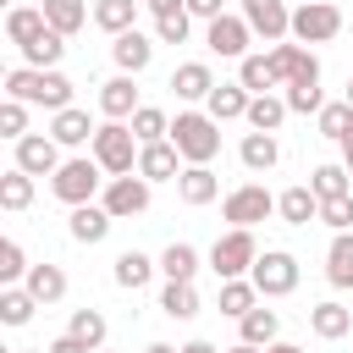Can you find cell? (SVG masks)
I'll use <instances>...</instances> for the list:
<instances>
[{
  "mask_svg": "<svg viewBox=\"0 0 353 353\" xmlns=\"http://www.w3.org/2000/svg\"><path fill=\"white\" fill-rule=\"evenodd\" d=\"M6 99L44 105L55 116V110H72V77L66 72H39V66H11L6 72Z\"/></svg>",
  "mask_w": 353,
  "mask_h": 353,
  "instance_id": "6da1fadb",
  "label": "cell"
},
{
  "mask_svg": "<svg viewBox=\"0 0 353 353\" xmlns=\"http://www.w3.org/2000/svg\"><path fill=\"white\" fill-rule=\"evenodd\" d=\"M171 143H176L182 165H210V160L221 154V121H215L210 110H176Z\"/></svg>",
  "mask_w": 353,
  "mask_h": 353,
  "instance_id": "7a4b0ae2",
  "label": "cell"
},
{
  "mask_svg": "<svg viewBox=\"0 0 353 353\" xmlns=\"http://www.w3.org/2000/svg\"><path fill=\"white\" fill-rule=\"evenodd\" d=\"M105 165L94 160V154H72V160H61V171L50 176V193L66 204V210H77V204H94L99 193H105Z\"/></svg>",
  "mask_w": 353,
  "mask_h": 353,
  "instance_id": "3957f363",
  "label": "cell"
},
{
  "mask_svg": "<svg viewBox=\"0 0 353 353\" xmlns=\"http://www.w3.org/2000/svg\"><path fill=\"white\" fill-rule=\"evenodd\" d=\"M138 138H132V127L127 121H99V132H94V143H88V154L105 165V176H132L138 171Z\"/></svg>",
  "mask_w": 353,
  "mask_h": 353,
  "instance_id": "277c9868",
  "label": "cell"
},
{
  "mask_svg": "<svg viewBox=\"0 0 353 353\" xmlns=\"http://www.w3.org/2000/svg\"><path fill=\"white\" fill-rule=\"evenodd\" d=\"M254 259H259V243H254V232H243V226H232V232H221V237L210 243V270H215L221 281L248 276Z\"/></svg>",
  "mask_w": 353,
  "mask_h": 353,
  "instance_id": "5b68a950",
  "label": "cell"
},
{
  "mask_svg": "<svg viewBox=\"0 0 353 353\" xmlns=\"http://www.w3.org/2000/svg\"><path fill=\"white\" fill-rule=\"evenodd\" d=\"M221 215H226L232 226L254 232L259 221H270V215H276V193H270L265 182H243V188H232V193L221 199Z\"/></svg>",
  "mask_w": 353,
  "mask_h": 353,
  "instance_id": "8992f818",
  "label": "cell"
},
{
  "mask_svg": "<svg viewBox=\"0 0 353 353\" xmlns=\"http://www.w3.org/2000/svg\"><path fill=\"white\" fill-rule=\"evenodd\" d=\"M248 281L259 287V298H287V292H298V259H292L287 248H265V254L254 259Z\"/></svg>",
  "mask_w": 353,
  "mask_h": 353,
  "instance_id": "52a82bcc",
  "label": "cell"
},
{
  "mask_svg": "<svg viewBox=\"0 0 353 353\" xmlns=\"http://www.w3.org/2000/svg\"><path fill=\"white\" fill-rule=\"evenodd\" d=\"M342 33V11L331 0H309V6H292V39L298 44H331Z\"/></svg>",
  "mask_w": 353,
  "mask_h": 353,
  "instance_id": "ba28073f",
  "label": "cell"
},
{
  "mask_svg": "<svg viewBox=\"0 0 353 353\" xmlns=\"http://www.w3.org/2000/svg\"><path fill=\"white\" fill-rule=\"evenodd\" d=\"M265 55H270V72H276L281 88H292V83H320V61L309 55V44L281 39V44H270Z\"/></svg>",
  "mask_w": 353,
  "mask_h": 353,
  "instance_id": "9c48e42d",
  "label": "cell"
},
{
  "mask_svg": "<svg viewBox=\"0 0 353 353\" xmlns=\"http://www.w3.org/2000/svg\"><path fill=\"white\" fill-rule=\"evenodd\" d=\"M204 44H210V55H221V61H243V55H254V50H248V44H254V28H248V17L226 11V17H215V22L204 28Z\"/></svg>",
  "mask_w": 353,
  "mask_h": 353,
  "instance_id": "30bf717a",
  "label": "cell"
},
{
  "mask_svg": "<svg viewBox=\"0 0 353 353\" xmlns=\"http://www.w3.org/2000/svg\"><path fill=\"white\" fill-rule=\"evenodd\" d=\"M11 165L28 176H55L61 171V143L50 132H28L22 143H11Z\"/></svg>",
  "mask_w": 353,
  "mask_h": 353,
  "instance_id": "8fae6325",
  "label": "cell"
},
{
  "mask_svg": "<svg viewBox=\"0 0 353 353\" xmlns=\"http://www.w3.org/2000/svg\"><path fill=\"white\" fill-rule=\"evenodd\" d=\"M149 188H154V182H143L138 171H132V176H110L105 193H99V204H105L116 221H132V215L149 210Z\"/></svg>",
  "mask_w": 353,
  "mask_h": 353,
  "instance_id": "7c38bea8",
  "label": "cell"
},
{
  "mask_svg": "<svg viewBox=\"0 0 353 353\" xmlns=\"http://www.w3.org/2000/svg\"><path fill=\"white\" fill-rule=\"evenodd\" d=\"M243 17H248V28H254V39H265V44L292 39V11H287V0H243Z\"/></svg>",
  "mask_w": 353,
  "mask_h": 353,
  "instance_id": "4fadbf2b",
  "label": "cell"
},
{
  "mask_svg": "<svg viewBox=\"0 0 353 353\" xmlns=\"http://www.w3.org/2000/svg\"><path fill=\"white\" fill-rule=\"evenodd\" d=\"M110 226H116V215H110L105 204H77V210L66 215V232H72V243H83V248L105 243V237H110Z\"/></svg>",
  "mask_w": 353,
  "mask_h": 353,
  "instance_id": "5bb4252c",
  "label": "cell"
},
{
  "mask_svg": "<svg viewBox=\"0 0 353 353\" xmlns=\"http://www.w3.org/2000/svg\"><path fill=\"white\" fill-rule=\"evenodd\" d=\"M99 110H105V121H132L138 116V83L127 72H116L110 83H99Z\"/></svg>",
  "mask_w": 353,
  "mask_h": 353,
  "instance_id": "9a60e30c",
  "label": "cell"
},
{
  "mask_svg": "<svg viewBox=\"0 0 353 353\" xmlns=\"http://www.w3.org/2000/svg\"><path fill=\"white\" fill-rule=\"evenodd\" d=\"M138 176H143V182H176V176H182L176 143H171V138H165V143H143V149H138Z\"/></svg>",
  "mask_w": 353,
  "mask_h": 353,
  "instance_id": "2e32d148",
  "label": "cell"
},
{
  "mask_svg": "<svg viewBox=\"0 0 353 353\" xmlns=\"http://www.w3.org/2000/svg\"><path fill=\"white\" fill-rule=\"evenodd\" d=\"M176 199L193 204V210H204V204L221 199V176H215L210 165H182V176H176Z\"/></svg>",
  "mask_w": 353,
  "mask_h": 353,
  "instance_id": "e0dca14e",
  "label": "cell"
},
{
  "mask_svg": "<svg viewBox=\"0 0 353 353\" xmlns=\"http://www.w3.org/2000/svg\"><path fill=\"white\" fill-rule=\"evenodd\" d=\"M110 61H116V66H121L127 77H138V72H143V66L154 61V39L132 28V33H121V39H110Z\"/></svg>",
  "mask_w": 353,
  "mask_h": 353,
  "instance_id": "ac0fdd59",
  "label": "cell"
},
{
  "mask_svg": "<svg viewBox=\"0 0 353 353\" xmlns=\"http://www.w3.org/2000/svg\"><path fill=\"white\" fill-rule=\"evenodd\" d=\"M171 88H176V99H188V105L210 99V94H215V72H210V61H182V66L171 72Z\"/></svg>",
  "mask_w": 353,
  "mask_h": 353,
  "instance_id": "d6986e66",
  "label": "cell"
},
{
  "mask_svg": "<svg viewBox=\"0 0 353 353\" xmlns=\"http://www.w3.org/2000/svg\"><path fill=\"white\" fill-rule=\"evenodd\" d=\"M94 132H99V127H94V121H88V110H77V105L50 116V138H55L61 149H83V143H94Z\"/></svg>",
  "mask_w": 353,
  "mask_h": 353,
  "instance_id": "ffe728a7",
  "label": "cell"
},
{
  "mask_svg": "<svg viewBox=\"0 0 353 353\" xmlns=\"http://www.w3.org/2000/svg\"><path fill=\"white\" fill-rule=\"evenodd\" d=\"M237 342H248V347H270V342H281V314L265 309V303H254V309L237 320Z\"/></svg>",
  "mask_w": 353,
  "mask_h": 353,
  "instance_id": "44dd1931",
  "label": "cell"
},
{
  "mask_svg": "<svg viewBox=\"0 0 353 353\" xmlns=\"http://www.w3.org/2000/svg\"><path fill=\"white\" fill-rule=\"evenodd\" d=\"M44 33H50V22H44V11H39V6H11V11H6V39H11L17 50L39 44Z\"/></svg>",
  "mask_w": 353,
  "mask_h": 353,
  "instance_id": "7402d4cb",
  "label": "cell"
},
{
  "mask_svg": "<svg viewBox=\"0 0 353 353\" xmlns=\"http://www.w3.org/2000/svg\"><path fill=\"white\" fill-rule=\"evenodd\" d=\"M276 215H281L287 226H309V221H320V199H314V188L298 182V188L276 193Z\"/></svg>",
  "mask_w": 353,
  "mask_h": 353,
  "instance_id": "603a6c76",
  "label": "cell"
},
{
  "mask_svg": "<svg viewBox=\"0 0 353 353\" xmlns=\"http://www.w3.org/2000/svg\"><path fill=\"white\" fill-rule=\"evenodd\" d=\"M309 331H314L320 342H342V336L353 331V309H342L336 298H325V303L309 309Z\"/></svg>",
  "mask_w": 353,
  "mask_h": 353,
  "instance_id": "cb8c5ba5",
  "label": "cell"
},
{
  "mask_svg": "<svg viewBox=\"0 0 353 353\" xmlns=\"http://www.w3.org/2000/svg\"><path fill=\"white\" fill-rule=\"evenodd\" d=\"M138 6L143 0H94V28L110 33V39H121V33L138 28Z\"/></svg>",
  "mask_w": 353,
  "mask_h": 353,
  "instance_id": "d4e9b609",
  "label": "cell"
},
{
  "mask_svg": "<svg viewBox=\"0 0 353 353\" xmlns=\"http://www.w3.org/2000/svg\"><path fill=\"white\" fill-rule=\"evenodd\" d=\"M39 11H44V22H50L61 39H72L77 28L94 22V6H83V0H39Z\"/></svg>",
  "mask_w": 353,
  "mask_h": 353,
  "instance_id": "484cf974",
  "label": "cell"
},
{
  "mask_svg": "<svg viewBox=\"0 0 353 353\" xmlns=\"http://www.w3.org/2000/svg\"><path fill=\"white\" fill-rule=\"evenodd\" d=\"M248 105H254V94H248L243 83H215V94L204 99V110H210L215 121H243Z\"/></svg>",
  "mask_w": 353,
  "mask_h": 353,
  "instance_id": "4316f807",
  "label": "cell"
},
{
  "mask_svg": "<svg viewBox=\"0 0 353 353\" xmlns=\"http://www.w3.org/2000/svg\"><path fill=\"white\" fill-rule=\"evenodd\" d=\"M237 160L259 176V171H270L276 160H281V143H276V132H243V143H237Z\"/></svg>",
  "mask_w": 353,
  "mask_h": 353,
  "instance_id": "83f0119b",
  "label": "cell"
},
{
  "mask_svg": "<svg viewBox=\"0 0 353 353\" xmlns=\"http://www.w3.org/2000/svg\"><path fill=\"white\" fill-rule=\"evenodd\" d=\"M160 270V259H149V254H138V248H121L116 254V287H127V292H138V287H149V276Z\"/></svg>",
  "mask_w": 353,
  "mask_h": 353,
  "instance_id": "f1b7e54d",
  "label": "cell"
},
{
  "mask_svg": "<svg viewBox=\"0 0 353 353\" xmlns=\"http://www.w3.org/2000/svg\"><path fill=\"white\" fill-rule=\"evenodd\" d=\"M325 281H331L336 292L353 287V232H336V237H331V248H325Z\"/></svg>",
  "mask_w": 353,
  "mask_h": 353,
  "instance_id": "f546056e",
  "label": "cell"
},
{
  "mask_svg": "<svg viewBox=\"0 0 353 353\" xmlns=\"http://www.w3.org/2000/svg\"><path fill=\"white\" fill-rule=\"evenodd\" d=\"M287 116H292V110H287V99H281V94H254V105H248V116H243V121H248V132H276Z\"/></svg>",
  "mask_w": 353,
  "mask_h": 353,
  "instance_id": "4dcf8cb0",
  "label": "cell"
},
{
  "mask_svg": "<svg viewBox=\"0 0 353 353\" xmlns=\"http://www.w3.org/2000/svg\"><path fill=\"white\" fill-rule=\"evenodd\" d=\"M22 287H28L39 303H61V298H66V270L44 259V265H33V270H28V281H22Z\"/></svg>",
  "mask_w": 353,
  "mask_h": 353,
  "instance_id": "1f68e13d",
  "label": "cell"
},
{
  "mask_svg": "<svg viewBox=\"0 0 353 353\" xmlns=\"http://www.w3.org/2000/svg\"><path fill=\"white\" fill-rule=\"evenodd\" d=\"M237 83H243L248 94H276V88H281V83H276V72H270V55H265V50L237 61Z\"/></svg>",
  "mask_w": 353,
  "mask_h": 353,
  "instance_id": "d6a6232c",
  "label": "cell"
},
{
  "mask_svg": "<svg viewBox=\"0 0 353 353\" xmlns=\"http://www.w3.org/2000/svg\"><path fill=\"white\" fill-rule=\"evenodd\" d=\"M160 276H165V281H193V276H199V248H193V243H165Z\"/></svg>",
  "mask_w": 353,
  "mask_h": 353,
  "instance_id": "836d02e7",
  "label": "cell"
},
{
  "mask_svg": "<svg viewBox=\"0 0 353 353\" xmlns=\"http://www.w3.org/2000/svg\"><path fill=\"white\" fill-rule=\"evenodd\" d=\"M254 303H259V287H254L248 276H237V281H221V298H215V309H221V314L243 320V314H248Z\"/></svg>",
  "mask_w": 353,
  "mask_h": 353,
  "instance_id": "e575fe53",
  "label": "cell"
},
{
  "mask_svg": "<svg viewBox=\"0 0 353 353\" xmlns=\"http://www.w3.org/2000/svg\"><path fill=\"white\" fill-rule=\"evenodd\" d=\"M160 314L193 320V314H199V287H193V281H165V287H160Z\"/></svg>",
  "mask_w": 353,
  "mask_h": 353,
  "instance_id": "d590c367",
  "label": "cell"
},
{
  "mask_svg": "<svg viewBox=\"0 0 353 353\" xmlns=\"http://www.w3.org/2000/svg\"><path fill=\"white\" fill-rule=\"evenodd\" d=\"M66 336H77L83 347H105V336H110V320L99 314V309H72V325H66Z\"/></svg>",
  "mask_w": 353,
  "mask_h": 353,
  "instance_id": "8d00e7d4",
  "label": "cell"
},
{
  "mask_svg": "<svg viewBox=\"0 0 353 353\" xmlns=\"http://www.w3.org/2000/svg\"><path fill=\"white\" fill-rule=\"evenodd\" d=\"M127 127H132L138 143H165V138H171V116H165L160 105H138V116H132Z\"/></svg>",
  "mask_w": 353,
  "mask_h": 353,
  "instance_id": "74e56055",
  "label": "cell"
},
{
  "mask_svg": "<svg viewBox=\"0 0 353 353\" xmlns=\"http://www.w3.org/2000/svg\"><path fill=\"white\" fill-rule=\"evenodd\" d=\"M309 188H314V199L325 204V199H342V193H353V176H347V165H314L309 171Z\"/></svg>",
  "mask_w": 353,
  "mask_h": 353,
  "instance_id": "f35d334b",
  "label": "cell"
},
{
  "mask_svg": "<svg viewBox=\"0 0 353 353\" xmlns=\"http://www.w3.org/2000/svg\"><path fill=\"white\" fill-rule=\"evenodd\" d=\"M61 55H66V39L50 28L39 44H28V50H22V66H39V72H61Z\"/></svg>",
  "mask_w": 353,
  "mask_h": 353,
  "instance_id": "ab89813d",
  "label": "cell"
},
{
  "mask_svg": "<svg viewBox=\"0 0 353 353\" xmlns=\"http://www.w3.org/2000/svg\"><path fill=\"white\" fill-rule=\"evenodd\" d=\"M28 204H33V176L11 165V171L0 176V210H11V215H22Z\"/></svg>",
  "mask_w": 353,
  "mask_h": 353,
  "instance_id": "60d3db41",
  "label": "cell"
},
{
  "mask_svg": "<svg viewBox=\"0 0 353 353\" xmlns=\"http://www.w3.org/2000/svg\"><path fill=\"white\" fill-rule=\"evenodd\" d=\"M39 309V298L28 287H0V325H28Z\"/></svg>",
  "mask_w": 353,
  "mask_h": 353,
  "instance_id": "b9f144b4",
  "label": "cell"
},
{
  "mask_svg": "<svg viewBox=\"0 0 353 353\" xmlns=\"http://www.w3.org/2000/svg\"><path fill=\"white\" fill-rule=\"evenodd\" d=\"M314 127H320V138L342 143V138L353 132V105H347V99H325V110L314 116Z\"/></svg>",
  "mask_w": 353,
  "mask_h": 353,
  "instance_id": "7bdbcfd3",
  "label": "cell"
},
{
  "mask_svg": "<svg viewBox=\"0 0 353 353\" xmlns=\"http://www.w3.org/2000/svg\"><path fill=\"white\" fill-rule=\"evenodd\" d=\"M28 270H33V265H28L22 243H17V237H6V243H0V287H22V281H28Z\"/></svg>",
  "mask_w": 353,
  "mask_h": 353,
  "instance_id": "ee69618b",
  "label": "cell"
},
{
  "mask_svg": "<svg viewBox=\"0 0 353 353\" xmlns=\"http://www.w3.org/2000/svg\"><path fill=\"white\" fill-rule=\"evenodd\" d=\"M281 99H287V110H292V116H320V110H325V94H320V83H292Z\"/></svg>",
  "mask_w": 353,
  "mask_h": 353,
  "instance_id": "f6af8a7d",
  "label": "cell"
},
{
  "mask_svg": "<svg viewBox=\"0 0 353 353\" xmlns=\"http://www.w3.org/2000/svg\"><path fill=\"white\" fill-rule=\"evenodd\" d=\"M0 138H11V143L28 138V105L22 99H0Z\"/></svg>",
  "mask_w": 353,
  "mask_h": 353,
  "instance_id": "bcb514c9",
  "label": "cell"
},
{
  "mask_svg": "<svg viewBox=\"0 0 353 353\" xmlns=\"http://www.w3.org/2000/svg\"><path fill=\"white\" fill-rule=\"evenodd\" d=\"M188 33H193V17H188V11H171V17H154V39H160V44H182Z\"/></svg>",
  "mask_w": 353,
  "mask_h": 353,
  "instance_id": "7dc6e473",
  "label": "cell"
},
{
  "mask_svg": "<svg viewBox=\"0 0 353 353\" xmlns=\"http://www.w3.org/2000/svg\"><path fill=\"white\" fill-rule=\"evenodd\" d=\"M320 221H325L331 232H353V193H342V199H325V204H320Z\"/></svg>",
  "mask_w": 353,
  "mask_h": 353,
  "instance_id": "c3c4849f",
  "label": "cell"
},
{
  "mask_svg": "<svg viewBox=\"0 0 353 353\" xmlns=\"http://www.w3.org/2000/svg\"><path fill=\"white\" fill-rule=\"evenodd\" d=\"M188 17H199V22L210 28L215 17H226V0H188Z\"/></svg>",
  "mask_w": 353,
  "mask_h": 353,
  "instance_id": "681fc988",
  "label": "cell"
},
{
  "mask_svg": "<svg viewBox=\"0 0 353 353\" xmlns=\"http://www.w3.org/2000/svg\"><path fill=\"white\" fill-rule=\"evenodd\" d=\"M44 353H94V347H83V342H77V336H55V342H50V347H44Z\"/></svg>",
  "mask_w": 353,
  "mask_h": 353,
  "instance_id": "f907efd6",
  "label": "cell"
},
{
  "mask_svg": "<svg viewBox=\"0 0 353 353\" xmlns=\"http://www.w3.org/2000/svg\"><path fill=\"white\" fill-rule=\"evenodd\" d=\"M149 17H171V11H188V0H143Z\"/></svg>",
  "mask_w": 353,
  "mask_h": 353,
  "instance_id": "816d5d0a",
  "label": "cell"
},
{
  "mask_svg": "<svg viewBox=\"0 0 353 353\" xmlns=\"http://www.w3.org/2000/svg\"><path fill=\"white\" fill-rule=\"evenodd\" d=\"M176 353H221V347H215V342H182Z\"/></svg>",
  "mask_w": 353,
  "mask_h": 353,
  "instance_id": "f5cc1de1",
  "label": "cell"
},
{
  "mask_svg": "<svg viewBox=\"0 0 353 353\" xmlns=\"http://www.w3.org/2000/svg\"><path fill=\"white\" fill-rule=\"evenodd\" d=\"M342 165H347V176H353V132L342 138Z\"/></svg>",
  "mask_w": 353,
  "mask_h": 353,
  "instance_id": "db71d44e",
  "label": "cell"
},
{
  "mask_svg": "<svg viewBox=\"0 0 353 353\" xmlns=\"http://www.w3.org/2000/svg\"><path fill=\"white\" fill-rule=\"evenodd\" d=\"M265 353H303V347H298V342H270Z\"/></svg>",
  "mask_w": 353,
  "mask_h": 353,
  "instance_id": "11a10c76",
  "label": "cell"
},
{
  "mask_svg": "<svg viewBox=\"0 0 353 353\" xmlns=\"http://www.w3.org/2000/svg\"><path fill=\"white\" fill-rule=\"evenodd\" d=\"M221 353H265V347H248V342H232V347H221Z\"/></svg>",
  "mask_w": 353,
  "mask_h": 353,
  "instance_id": "9f6ffc18",
  "label": "cell"
},
{
  "mask_svg": "<svg viewBox=\"0 0 353 353\" xmlns=\"http://www.w3.org/2000/svg\"><path fill=\"white\" fill-rule=\"evenodd\" d=\"M143 353H176V347H171V342H149Z\"/></svg>",
  "mask_w": 353,
  "mask_h": 353,
  "instance_id": "6f0895ef",
  "label": "cell"
},
{
  "mask_svg": "<svg viewBox=\"0 0 353 353\" xmlns=\"http://www.w3.org/2000/svg\"><path fill=\"white\" fill-rule=\"evenodd\" d=\"M342 99H347V105H353V77H347V94H342Z\"/></svg>",
  "mask_w": 353,
  "mask_h": 353,
  "instance_id": "680465c9",
  "label": "cell"
},
{
  "mask_svg": "<svg viewBox=\"0 0 353 353\" xmlns=\"http://www.w3.org/2000/svg\"><path fill=\"white\" fill-rule=\"evenodd\" d=\"M17 353H44V347H17Z\"/></svg>",
  "mask_w": 353,
  "mask_h": 353,
  "instance_id": "91938a15",
  "label": "cell"
},
{
  "mask_svg": "<svg viewBox=\"0 0 353 353\" xmlns=\"http://www.w3.org/2000/svg\"><path fill=\"white\" fill-rule=\"evenodd\" d=\"M298 6H309V0H298Z\"/></svg>",
  "mask_w": 353,
  "mask_h": 353,
  "instance_id": "94428289",
  "label": "cell"
},
{
  "mask_svg": "<svg viewBox=\"0 0 353 353\" xmlns=\"http://www.w3.org/2000/svg\"><path fill=\"white\" fill-rule=\"evenodd\" d=\"M99 353H110V347H99Z\"/></svg>",
  "mask_w": 353,
  "mask_h": 353,
  "instance_id": "6125c7cd",
  "label": "cell"
}]
</instances>
